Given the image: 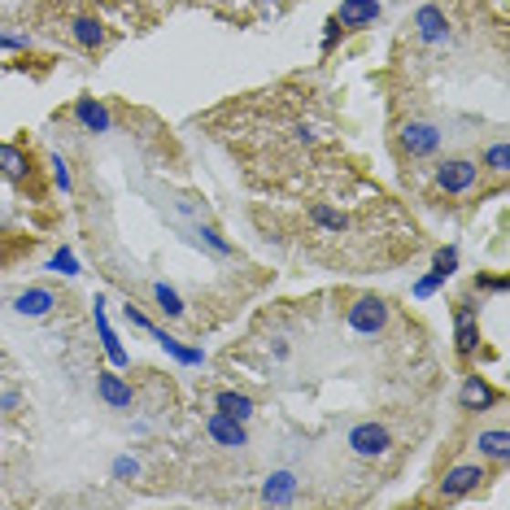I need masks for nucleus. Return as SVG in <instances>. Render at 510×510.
<instances>
[{
	"label": "nucleus",
	"mask_w": 510,
	"mask_h": 510,
	"mask_svg": "<svg viewBox=\"0 0 510 510\" xmlns=\"http://www.w3.org/2000/svg\"><path fill=\"white\" fill-rule=\"evenodd\" d=\"M441 127L428 122V118H406L401 122V131H397V144H401V153L414 157V161H423V157H436L441 149Z\"/></svg>",
	"instance_id": "obj_1"
},
{
	"label": "nucleus",
	"mask_w": 510,
	"mask_h": 510,
	"mask_svg": "<svg viewBox=\"0 0 510 510\" xmlns=\"http://www.w3.org/2000/svg\"><path fill=\"white\" fill-rule=\"evenodd\" d=\"M389 314H392V306L384 301V297H375V293L358 297V301L349 306V332L362 336V340H371V336H380L384 328H389Z\"/></svg>",
	"instance_id": "obj_2"
},
{
	"label": "nucleus",
	"mask_w": 510,
	"mask_h": 510,
	"mask_svg": "<svg viewBox=\"0 0 510 510\" xmlns=\"http://www.w3.org/2000/svg\"><path fill=\"white\" fill-rule=\"evenodd\" d=\"M484 175V166L475 161V157H445L441 166H436V188L450 196H467L475 183Z\"/></svg>",
	"instance_id": "obj_3"
},
{
	"label": "nucleus",
	"mask_w": 510,
	"mask_h": 510,
	"mask_svg": "<svg viewBox=\"0 0 510 510\" xmlns=\"http://www.w3.org/2000/svg\"><path fill=\"white\" fill-rule=\"evenodd\" d=\"M345 445H349V453H358V458H384V453L392 450V432L384 428V423L367 419V423H353L349 436H345Z\"/></svg>",
	"instance_id": "obj_4"
},
{
	"label": "nucleus",
	"mask_w": 510,
	"mask_h": 510,
	"mask_svg": "<svg viewBox=\"0 0 510 510\" xmlns=\"http://www.w3.org/2000/svg\"><path fill=\"white\" fill-rule=\"evenodd\" d=\"M484 480H489L484 463H463V467H450L445 475H441V489H436V497H441V502H458V497H467V493L480 489Z\"/></svg>",
	"instance_id": "obj_5"
},
{
	"label": "nucleus",
	"mask_w": 510,
	"mask_h": 510,
	"mask_svg": "<svg viewBox=\"0 0 510 510\" xmlns=\"http://www.w3.org/2000/svg\"><path fill=\"white\" fill-rule=\"evenodd\" d=\"M411 26H414V36L423 39V44H450V36H453L450 14H445L441 5H423V9L411 18Z\"/></svg>",
	"instance_id": "obj_6"
},
{
	"label": "nucleus",
	"mask_w": 510,
	"mask_h": 510,
	"mask_svg": "<svg viewBox=\"0 0 510 510\" xmlns=\"http://www.w3.org/2000/svg\"><path fill=\"white\" fill-rule=\"evenodd\" d=\"M453 349H458V358H475V349H480V323H475L471 301L453 306Z\"/></svg>",
	"instance_id": "obj_7"
},
{
	"label": "nucleus",
	"mask_w": 510,
	"mask_h": 510,
	"mask_svg": "<svg viewBox=\"0 0 510 510\" xmlns=\"http://www.w3.org/2000/svg\"><path fill=\"white\" fill-rule=\"evenodd\" d=\"M345 31H367V26H375V22L384 18V5L380 0H340V9L332 14Z\"/></svg>",
	"instance_id": "obj_8"
},
{
	"label": "nucleus",
	"mask_w": 510,
	"mask_h": 510,
	"mask_svg": "<svg viewBox=\"0 0 510 510\" xmlns=\"http://www.w3.org/2000/svg\"><path fill=\"white\" fill-rule=\"evenodd\" d=\"M205 432H210V441H218L223 450H245L249 445V432H245V423L240 419H232V414H210L205 419Z\"/></svg>",
	"instance_id": "obj_9"
},
{
	"label": "nucleus",
	"mask_w": 510,
	"mask_h": 510,
	"mask_svg": "<svg viewBox=\"0 0 510 510\" xmlns=\"http://www.w3.org/2000/svg\"><path fill=\"white\" fill-rule=\"evenodd\" d=\"M97 397L109 406V411H131V384L122 380L118 371H97Z\"/></svg>",
	"instance_id": "obj_10"
},
{
	"label": "nucleus",
	"mask_w": 510,
	"mask_h": 510,
	"mask_svg": "<svg viewBox=\"0 0 510 510\" xmlns=\"http://www.w3.org/2000/svg\"><path fill=\"white\" fill-rule=\"evenodd\" d=\"M458 401H463V411H489V406H497V401H502V392L493 389L484 375H467V380H463V397H458Z\"/></svg>",
	"instance_id": "obj_11"
},
{
	"label": "nucleus",
	"mask_w": 510,
	"mask_h": 510,
	"mask_svg": "<svg viewBox=\"0 0 510 510\" xmlns=\"http://www.w3.org/2000/svg\"><path fill=\"white\" fill-rule=\"evenodd\" d=\"M14 310H18L22 318H44V314L57 310V293H53V288H26V293L14 297Z\"/></svg>",
	"instance_id": "obj_12"
},
{
	"label": "nucleus",
	"mask_w": 510,
	"mask_h": 510,
	"mask_svg": "<svg viewBox=\"0 0 510 510\" xmlns=\"http://www.w3.org/2000/svg\"><path fill=\"white\" fill-rule=\"evenodd\" d=\"M75 122L83 127V131H92V136H100V131H109V127H114L109 109H105L100 100H92V97H78L75 100Z\"/></svg>",
	"instance_id": "obj_13"
},
{
	"label": "nucleus",
	"mask_w": 510,
	"mask_h": 510,
	"mask_svg": "<svg viewBox=\"0 0 510 510\" xmlns=\"http://www.w3.org/2000/svg\"><path fill=\"white\" fill-rule=\"evenodd\" d=\"M306 214H310V223L318 227V232H328V235H345L353 227L349 214H345V210H336V205H328V201H310V210H306Z\"/></svg>",
	"instance_id": "obj_14"
},
{
	"label": "nucleus",
	"mask_w": 510,
	"mask_h": 510,
	"mask_svg": "<svg viewBox=\"0 0 510 510\" xmlns=\"http://www.w3.org/2000/svg\"><path fill=\"white\" fill-rule=\"evenodd\" d=\"M475 450H480V458H489V463H510V436L506 428H489L475 436Z\"/></svg>",
	"instance_id": "obj_15"
},
{
	"label": "nucleus",
	"mask_w": 510,
	"mask_h": 510,
	"mask_svg": "<svg viewBox=\"0 0 510 510\" xmlns=\"http://www.w3.org/2000/svg\"><path fill=\"white\" fill-rule=\"evenodd\" d=\"M214 411L232 414V419H240V423H249V419H254V397H249V392H235V389H223L214 397Z\"/></svg>",
	"instance_id": "obj_16"
},
{
	"label": "nucleus",
	"mask_w": 510,
	"mask_h": 510,
	"mask_svg": "<svg viewBox=\"0 0 510 510\" xmlns=\"http://www.w3.org/2000/svg\"><path fill=\"white\" fill-rule=\"evenodd\" d=\"M293 493H297V475H293V471H275V475H266V484H262V502L284 506V502H293Z\"/></svg>",
	"instance_id": "obj_17"
},
{
	"label": "nucleus",
	"mask_w": 510,
	"mask_h": 510,
	"mask_svg": "<svg viewBox=\"0 0 510 510\" xmlns=\"http://www.w3.org/2000/svg\"><path fill=\"white\" fill-rule=\"evenodd\" d=\"M0 175L22 183V179L31 175V157L22 153L18 144H0Z\"/></svg>",
	"instance_id": "obj_18"
},
{
	"label": "nucleus",
	"mask_w": 510,
	"mask_h": 510,
	"mask_svg": "<svg viewBox=\"0 0 510 510\" xmlns=\"http://www.w3.org/2000/svg\"><path fill=\"white\" fill-rule=\"evenodd\" d=\"M70 36H75L78 48H100L105 44V26L97 18H75L70 22Z\"/></svg>",
	"instance_id": "obj_19"
},
{
	"label": "nucleus",
	"mask_w": 510,
	"mask_h": 510,
	"mask_svg": "<svg viewBox=\"0 0 510 510\" xmlns=\"http://www.w3.org/2000/svg\"><path fill=\"white\" fill-rule=\"evenodd\" d=\"M97 328H100V345L109 353V362H114V367H127V353H122V345L114 340L109 323H105V301H100V297H97Z\"/></svg>",
	"instance_id": "obj_20"
},
{
	"label": "nucleus",
	"mask_w": 510,
	"mask_h": 510,
	"mask_svg": "<svg viewBox=\"0 0 510 510\" xmlns=\"http://www.w3.org/2000/svg\"><path fill=\"white\" fill-rule=\"evenodd\" d=\"M153 301L166 318H183V301H179V293L171 288V284H153Z\"/></svg>",
	"instance_id": "obj_21"
},
{
	"label": "nucleus",
	"mask_w": 510,
	"mask_h": 510,
	"mask_svg": "<svg viewBox=\"0 0 510 510\" xmlns=\"http://www.w3.org/2000/svg\"><path fill=\"white\" fill-rule=\"evenodd\" d=\"M484 171H493V175H506V171H510L506 140H497V144H489V149H484Z\"/></svg>",
	"instance_id": "obj_22"
},
{
	"label": "nucleus",
	"mask_w": 510,
	"mask_h": 510,
	"mask_svg": "<svg viewBox=\"0 0 510 510\" xmlns=\"http://www.w3.org/2000/svg\"><path fill=\"white\" fill-rule=\"evenodd\" d=\"M453 271H458V249H453V245H445V249L436 254V266H432V275H436V279H450Z\"/></svg>",
	"instance_id": "obj_23"
},
{
	"label": "nucleus",
	"mask_w": 510,
	"mask_h": 510,
	"mask_svg": "<svg viewBox=\"0 0 510 510\" xmlns=\"http://www.w3.org/2000/svg\"><path fill=\"white\" fill-rule=\"evenodd\" d=\"M48 166H53V183H57L61 193H70V166H66V157L53 153L48 157Z\"/></svg>",
	"instance_id": "obj_24"
},
{
	"label": "nucleus",
	"mask_w": 510,
	"mask_h": 510,
	"mask_svg": "<svg viewBox=\"0 0 510 510\" xmlns=\"http://www.w3.org/2000/svg\"><path fill=\"white\" fill-rule=\"evenodd\" d=\"M201 235H205V245H210L214 254H232V245H227V240L214 232V227H201Z\"/></svg>",
	"instance_id": "obj_25"
},
{
	"label": "nucleus",
	"mask_w": 510,
	"mask_h": 510,
	"mask_svg": "<svg viewBox=\"0 0 510 510\" xmlns=\"http://www.w3.org/2000/svg\"><path fill=\"white\" fill-rule=\"evenodd\" d=\"M340 31H345V26H340L336 18H328V31H323V53H332V48H336V39H340Z\"/></svg>",
	"instance_id": "obj_26"
},
{
	"label": "nucleus",
	"mask_w": 510,
	"mask_h": 510,
	"mask_svg": "<svg viewBox=\"0 0 510 510\" xmlns=\"http://www.w3.org/2000/svg\"><path fill=\"white\" fill-rule=\"evenodd\" d=\"M48 266H53V271H61V275H78L75 271V257H70V254H57L53 262H48Z\"/></svg>",
	"instance_id": "obj_27"
},
{
	"label": "nucleus",
	"mask_w": 510,
	"mask_h": 510,
	"mask_svg": "<svg viewBox=\"0 0 510 510\" xmlns=\"http://www.w3.org/2000/svg\"><path fill=\"white\" fill-rule=\"evenodd\" d=\"M114 475H118V480H127V475H136V463H127V458H118V463H114Z\"/></svg>",
	"instance_id": "obj_28"
},
{
	"label": "nucleus",
	"mask_w": 510,
	"mask_h": 510,
	"mask_svg": "<svg viewBox=\"0 0 510 510\" xmlns=\"http://www.w3.org/2000/svg\"><path fill=\"white\" fill-rule=\"evenodd\" d=\"M0 48H26V36H0Z\"/></svg>",
	"instance_id": "obj_29"
}]
</instances>
